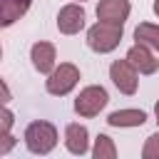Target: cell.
Returning <instances> with one entry per match:
<instances>
[{
  "instance_id": "cell-1",
  "label": "cell",
  "mask_w": 159,
  "mask_h": 159,
  "mask_svg": "<svg viewBox=\"0 0 159 159\" xmlns=\"http://www.w3.org/2000/svg\"><path fill=\"white\" fill-rule=\"evenodd\" d=\"M122 40V25L119 22H107V20H99L89 27L87 32V45L94 50V52H112Z\"/></svg>"
},
{
  "instance_id": "cell-2",
  "label": "cell",
  "mask_w": 159,
  "mask_h": 159,
  "mask_svg": "<svg viewBox=\"0 0 159 159\" xmlns=\"http://www.w3.org/2000/svg\"><path fill=\"white\" fill-rule=\"evenodd\" d=\"M25 144L32 154H50L57 144V129L50 122H32L25 129Z\"/></svg>"
},
{
  "instance_id": "cell-3",
  "label": "cell",
  "mask_w": 159,
  "mask_h": 159,
  "mask_svg": "<svg viewBox=\"0 0 159 159\" xmlns=\"http://www.w3.org/2000/svg\"><path fill=\"white\" fill-rule=\"evenodd\" d=\"M107 102H109L107 89L92 84V87H84V89L77 94V99H75V112H77L80 117H97V114L107 107Z\"/></svg>"
},
{
  "instance_id": "cell-4",
  "label": "cell",
  "mask_w": 159,
  "mask_h": 159,
  "mask_svg": "<svg viewBox=\"0 0 159 159\" xmlns=\"http://www.w3.org/2000/svg\"><path fill=\"white\" fill-rule=\"evenodd\" d=\"M77 80H80V70H77L75 65H70V62H62V65L55 67V70L50 72V77H47V92L62 97V94L72 92V87L77 84Z\"/></svg>"
},
{
  "instance_id": "cell-5",
  "label": "cell",
  "mask_w": 159,
  "mask_h": 159,
  "mask_svg": "<svg viewBox=\"0 0 159 159\" xmlns=\"http://www.w3.org/2000/svg\"><path fill=\"white\" fill-rule=\"evenodd\" d=\"M109 77L119 92H124V94L137 92V70L129 60H114L109 67Z\"/></svg>"
},
{
  "instance_id": "cell-6",
  "label": "cell",
  "mask_w": 159,
  "mask_h": 159,
  "mask_svg": "<svg viewBox=\"0 0 159 159\" xmlns=\"http://www.w3.org/2000/svg\"><path fill=\"white\" fill-rule=\"evenodd\" d=\"M57 27L65 35H77L84 27V10L80 5H75V2L72 5H65L57 12Z\"/></svg>"
},
{
  "instance_id": "cell-7",
  "label": "cell",
  "mask_w": 159,
  "mask_h": 159,
  "mask_svg": "<svg viewBox=\"0 0 159 159\" xmlns=\"http://www.w3.org/2000/svg\"><path fill=\"white\" fill-rule=\"evenodd\" d=\"M127 60L134 65V70H137L139 75H154V72L159 70V60L152 55V50H149L147 45H139V42L127 52Z\"/></svg>"
},
{
  "instance_id": "cell-8",
  "label": "cell",
  "mask_w": 159,
  "mask_h": 159,
  "mask_svg": "<svg viewBox=\"0 0 159 159\" xmlns=\"http://www.w3.org/2000/svg\"><path fill=\"white\" fill-rule=\"evenodd\" d=\"M129 0H99L97 5V17L107 20V22H119L124 25V20L129 17Z\"/></svg>"
},
{
  "instance_id": "cell-9",
  "label": "cell",
  "mask_w": 159,
  "mask_h": 159,
  "mask_svg": "<svg viewBox=\"0 0 159 159\" xmlns=\"http://www.w3.org/2000/svg\"><path fill=\"white\" fill-rule=\"evenodd\" d=\"M30 60H32L37 72L50 75L55 70V47L50 42H35L32 50H30Z\"/></svg>"
},
{
  "instance_id": "cell-10",
  "label": "cell",
  "mask_w": 159,
  "mask_h": 159,
  "mask_svg": "<svg viewBox=\"0 0 159 159\" xmlns=\"http://www.w3.org/2000/svg\"><path fill=\"white\" fill-rule=\"evenodd\" d=\"M87 137H89L87 127H82V124H67V129H65V147L70 149V154H77V157L87 154V149H89V139Z\"/></svg>"
},
{
  "instance_id": "cell-11",
  "label": "cell",
  "mask_w": 159,
  "mask_h": 159,
  "mask_svg": "<svg viewBox=\"0 0 159 159\" xmlns=\"http://www.w3.org/2000/svg\"><path fill=\"white\" fill-rule=\"evenodd\" d=\"M30 7V0H0V27L12 25L20 20Z\"/></svg>"
},
{
  "instance_id": "cell-12",
  "label": "cell",
  "mask_w": 159,
  "mask_h": 159,
  "mask_svg": "<svg viewBox=\"0 0 159 159\" xmlns=\"http://www.w3.org/2000/svg\"><path fill=\"white\" fill-rule=\"evenodd\" d=\"M112 127H142L147 122V114L142 109H117L107 117Z\"/></svg>"
},
{
  "instance_id": "cell-13",
  "label": "cell",
  "mask_w": 159,
  "mask_h": 159,
  "mask_svg": "<svg viewBox=\"0 0 159 159\" xmlns=\"http://www.w3.org/2000/svg\"><path fill=\"white\" fill-rule=\"evenodd\" d=\"M134 40H137L139 45H147L149 50H157V52H159V25H152V22L137 25Z\"/></svg>"
},
{
  "instance_id": "cell-14",
  "label": "cell",
  "mask_w": 159,
  "mask_h": 159,
  "mask_svg": "<svg viewBox=\"0 0 159 159\" xmlns=\"http://www.w3.org/2000/svg\"><path fill=\"white\" fill-rule=\"evenodd\" d=\"M92 157H94V159H114V157H117V147H114V142H112L107 134H99V137L94 139Z\"/></svg>"
},
{
  "instance_id": "cell-15",
  "label": "cell",
  "mask_w": 159,
  "mask_h": 159,
  "mask_svg": "<svg viewBox=\"0 0 159 159\" xmlns=\"http://www.w3.org/2000/svg\"><path fill=\"white\" fill-rule=\"evenodd\" d=\"M142 157L144 159H159V132L147 137L144 142V149H142Z\"/></svg>"
},
{
  "instance_id": "cell-16",
  "label": "cell",
  "mask_w": 159,
  "mask_h": 159,
  "mask_svg": "<svg viewBox=\"0 0 159 159\" xmlns=\"http://www.w3.org/2000/svg\"><path fill=\"white\" fill-rule=\"evenodd\" d=\"M12 147H15V137L10 132H0V157L12 152Z\"/></svg>"
},
{
  "instance_id": "cell-17",
  "label": "cell",
  "mask_w": 159,
  "mask_h": 159,
  "mask_svg": "<svg viewBox=\"0 0 159 159\" xmlns=\"http://www.w3.org/2000/svg\"><path fill=\"white\" fill-rule=\"evenodd\" d=\"M12 122H15V117H12V112H10V109H5V107L0 104V132H10V127H12Z\"/></svg>"
},
{
  "instance_id": "cell-18",
  "label": "cell",
  "mask_w": 159,
  "mask_h": 159,
  "mask_svg": "<svg viewBox=\"0 0 159 159\" xmlns=\"http://www.w3.org/2000/svg\"><path fill=\"white\" fill-rule=\"evenodd\" d=\"M5 102H10V89H7V84L0 80V104H5Z\"/></svg>"
},
{
  "instance_id": "cell-19",
  "label": "cell",
  "mask_w": 159,
  "mask_h": 159,
  "mask_svg": "<svg viewBox=\"0 0 159 159\" xmlns=\"http://www.w3.org/2000/svg\"><path fill=\"white\" fill-rule=\"evenodd\" d=\"M154 114H157V122H159V102H157V107H154Z\"/></svg>"
},
{
  "instance_id": "cell-20",
  "label": "cell",
  "mask_w": 159,
  "mask_h": 159,
  "mask_svg": "<svg viewBox=\"0 0 159 159\" xmlns=\"http://www.w3.org/2000/svg\"><path fill=\"white\" fill-rule=\"evenodd\" d=\"M154 12H157V17H159V0L154 2Z\"/></svg>"
},
{
  "instance_id": "cell-21",
  "label": "cell",
  "mask_w": 159,
  "mask_h": 159,
  "mask_svg": "<svg viewBox=\"0 0 159 159\" xmlns=\"http://www.w3.org/2000/svg\"><path fill=\"white\" fill-rule=\"evenodd\" d=\"M0 57H2V50H0Z\"/></svg>"
},
{
  "instance_id": "cell-22",
  "label": "cell",
  "mask_w": 159,
  "mask_h": 159,
  "mask_svg": "<svg viewBox=\"0 0 159 159\" xmlns=\"http://www.w3.org/2000/svg\"><path fill=\"white\" fill-rule=\"evenodd\" d=\"M80 2H82V0H80Z\"/></svg>"
}]
</instances>
